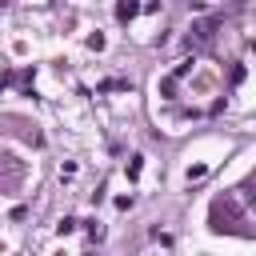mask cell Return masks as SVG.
I'll list each match as a JSON object with an SVG mask.
<instances>
[{"mask_svg": "<svg viewBox=\"0 0 256 256\" xmlns=\"http://www.w3.org/2000/svg\"><path fill=\"white\" fill-rule=\"evenodd\" d=\"M212 228L216 232H236V236H252V228H244L248 224V216H244V208H240V196L236 192H224L216 204H212Z\"/></svg>", "mask_w": 256, "mask_h": 256, "instance_id": "6da1fadb", "label": "cell"}, {"mask_svg": "<svg viewBox=\"0 0 256 256\" xmlns=\"http://www.w3.org/2000/svg\"><path fill=\"white\" fill-rule=\"evenodd\" d=\"M216 16H208V20H196L192 28H188V48H204V44H212V36H216Z\"/></svg>", "mask_w": 256, "mask_h": 256, "instance_id": "7a4b0ae2", "label": "cell"}, {"mask_svg": "<svg viewBox=\"0 0 256 256\" xmlns=\"http://www.w3.org/2000/svg\"><path fill=\"white\" fill-rule=\"evenodd\" d=\"M116 16H120V20H132V16H136V0H120V4H116Z\"/></svg>", "mask_w": 256, "mask_h": 256, "instance_id": "3957f363", "label": "cell"}, {"mask_svg": "<svg viewBox=\"0 0 256 256\" xmlns=\"http://www.w3.org/2000/svg\"><path fill=\"white\" fill-rule=\"evenodd\" d=\"M84 232H88L92 240H100V236H104V228H100V220H84Z\"/></svg>", "mask_w": 256, "mask_h": 256, "instance_id": "277c9868", "label": "cell"}, {"mask_svg": "<svg viewBox=\"0 0 256 256\" xmlns=\"http://www.w3.org/2000/svg\"><path fill=\"white\" fill-rule=\"evenodd\" d=\"M204 172H208L204 164H192V168H188V184H192V180H204Z\"/></svg>", "mask_w": 256, "mask_h": 256, "instance_id": "5b68a950", "label": "cell"}, {"mask_svg": "<svg viewBox=\"0 0 256 256\" xmlns=\"http://www.w3.org/2000/svg\"><path fill=\"white\" fill-rule=\"evenodd\" d=\"M72 228H76V220H72V216H64V220H60V224H56V232H60V236H68V232H72Z\"/></svg>", "mask_w": 256, "mask_h": 256, "instance_id": "8992f818", "label": "cell"}]
</instances>
